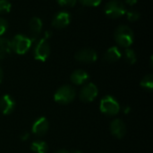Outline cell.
<instances>
[{
	"label": "cell",
	"mask_w": 153,
	"mask_h": 153,
	"mask_svg": "<svg viewBox=\"0 0 153 153\" xmlns=\"http://www.w3.org/2000/svg\"><path fill=\"white\" fill-rule=\"evenodd\" d=\"M104 12L106 15L110 18H119L126 13V6L124 3L120 0H110L108 2L104 7Z\"/></svg>",
	"instance_id": "5"
},
{
	"label": "cell",
	"mask_w": 153,
	"mask_h": 153,
	"mask_svg": "<svg viewBox=\"0 0 153 153\" xmlns=\"http://www.w3.org/2000/svg\"><path fill=\"white\" fill-rule=\"evenodd\" d=\"M15 108V101L10 95H4L0 98V111L3 115H10Z\"/></svg>",
	"instance_id": "11"
},
{
	"label": "cell",
	"mask_w": 153,
	"mask_h": 153,
	"mask_svg": "<svg viewBox=\"0 0 153 153\" xmlns=\"http://www.w3.org/2000/svg\"><path fill=\"white\" fill-rule=\"evenodd\" d=\"M89 78H90L89 74L84 69H81L74 70L70 76V79L72 83L76 86L84 85L85 83H87Z\"/></svg>",
	"instance_id": "14"
},
{
	"label": "cell",
	"mask_w": 153,
	"mask_h": 153,
	"mask_svg": "<svg viewBox=\"0 0 153 153\" xmlns=\"http://www.w3.org/2000/svg\"><path fill=\"white\" fill-rule=\"evenodd\" d=\"M51 35H52V32H51L50 31H46L43 38H44V39H46V40H48V39L51 37Z\"/></svg>",
	"instance_id": "26"
},
{
	"label": "cell",
	"mask_w": 153,
	"mask_h": 153,
	"mask_svg": "<svg viewBox=\"0 0 153 153\" xmlns=\"http://www.w3.org/2000/svg\"><path fill=\"white\" fill-rule=\"evenodd\" d=\"M30 137V134L28 133H23L22 135H21V141L24 142V141H27Z\"/></svg>",
	"instance_id": "25"
},
{
	"label": "cell",
	"mask_w": 153,
	"mask_h": 153,
	"mask_svg": "<svg viewBox=\"0 0 153 153\" xmlns=\"http://www.w3.org/2000/svg\"><path fill=\"white\" fill-rule=\"evenodd\" d=\"M98 94H99V90L97 86L94 85L93 83H87L82 87L79 94V97L82 102L90 103L92 102L97 97Z\"/></svg>",
	"instance_id": "7"
},
{
	"label": "cell",
	"mask_w": 153,
	"mask_h": 153,
	"mask_svg": "<svg viewBox=\"0 0 153 153\" xmlns=\"http://www.w3.org/2000/svg\"><path fill=\"white\" fill-rule=\"evenodd\" d=\"M115 40L123 48H129L134 42V32L127 25H120L115 31Z\"/></svg>",
	"instance_id": "1"
},
{
	"label": "cell",
	"mask_w": 153,
	"mask_h": 153,
	"mask_svg": "<svg viewBox=\"0 0 153 153\" xmlns=\"http://www.w3.org/2000/svg\"><path fill=\"white\" fill-rule=\"evenodd\" d=\"M10 41L12 51L19 55L25 54L30 49L32 44V41L30 40V38L22 34L15 35Z\"/></svg>",
	"instance_id": "2"
},
{
	"label": "cell",
	"mask_w": 153,
	"mask_h": 153,
	"mask_svg": "<svg viewBox=\"0 0 153 153\" xmlns=\"http://www.w3.org/2000/svg\"><path fill=\"white\" fill-rule=\"evenodd\" d=\"M30 32L31 34L30 40L32 41V42L34 41H37L41 31H42V27H43V23L41 21L40 18L39 17H32L30 21Z\"/></svg>",
	"instance_id": "13"
},
{
	"label": "cell",
	"mask_w": 153,
	"mask_h": 153,
	"mask_svg": "<svg viewBox=\"0 0 153 153\" xmlns=\"http://www.w3.org/2000/svg\"><path fill=\"white\" fill-rule=\"evenodd\" d=\"M75 96L76 91L74 87L70 85H65L56 91L54 95V99L56 103L60 105H68L74 100Z\"/></svg>",
	"instance_id": "3"
},
{
	"label": "cell",
	"mask_w": 153,
	"mask_h": 153,
	"mask_svg": "<svg viewBox=\"0 0 153 153\" xmlns=\"http://www.w3.org/2000/svg\"><path fill=\"white\" fill-rule=\"evenodd\" d=\"M70 153H82V151H72V152Z\"/></svg>",
	"instance_id": "31"
},
{
	"label": "cell",
	"mask_w": 153,
	"mask_h": 153,
	"mask_svg": "<svg viewBox=\"0 0 153 153\" xmlns=\"http://www.w3.org/2000/svg\"><path fill=\"white\" fill-rule=\"evenodd\" d=\"M71 22V14L66 11H61L55 14L52 20L53 27L56 29L65 28Z\"/></svg>",
	"instance_id": "10"
},
{
	"label": "cell",
	"mask_w": 153,
	"mask_h": 153,
	"mask_svg": "<svg viewBox=\"0 0 153 153\" xmlns=\"http://www.w3.org/2000/svg\"><path fill=\"white\" fill-rule=\"evenodd\" d=\"M125 1H126V4H128V5H134V4H136L138 0H125Z\"/></svg>",
	"instance_id": "27"
},
{
	"label": "cell",
	"mask_w": 153,
	"mask_h": 153,
	"mask_svg": "<svg viewBox=\"0 0 153 153\" xmlns=\"http://www.w3.org/2000/svg\"><path fill=\"white\" fill-rule=\"evenodd\" d=\"M3 78H4V72H3L2 68L0 67V84H1V82L3 81Z\"/></svg>",
	"instance_id": "28"
},
{
	"label": "cell",
	"mask_w": 153,
	"mask_h": 153,
	"mask_svg": "<svg viewBox=\"0 0 153 153\" xmlns=\"http://www.w3.org/2000/svg\"><path fill=\"white\" fill-rule=\"evenodd\" d=\"M30 149L36 153H47L48 151V146L47 142H45L44 141L36 140L31 142Z\"/></svg>",
	"instance_id": "17"
},
{
	"label": "cell",
	"mask_w": 153,
	"mask_h": 153,
	"mask_svg": "<svg viewBox=\"0 0 153 153\" xmlns=\"http://www.w3.org/2000/svg\"><path fill=\"white\" fill-rule=\"evenodd\" d=\"M122 57V52L117 46L110 47L107 50L103 56V60L107 62H116L119 60Z\"/></svg>",
	"instance_id": "15"
},
{
	"label": "cell",
	"mask_w": 153,
	"mask_h": 153,
	"mask_svg": "<svg viewBox=\"0 0 153 153\" xmlns=\"http://www.w3.org/2000/svg\"><path fill=\"white\" fill-rule=\"evenodd\" d=\"M55 153H70V151H66V150H65V149H61V150L56 151Z\"/></svg>",
	"instance_id": "29"
},
{
	"label": "cell",
	"mask_w": 153,
	"mask_h": 153,
	"mask_svg": "<svg viewBox=\"0 0 153 153\" xmlns=\"http://www.w3.org/2000/svg\"><path fill=\"white\" fill-rule=\"evenodd\" d=\"M141 87L148 91H152L153 89V76L152 74L146 75L143 77V78L141 80L140 83Z\"/></svg>",
	"instance_id": "18"
},
{
	"label": "cell",
	"mask_w": 153,
	"mask_h": 153,
	"mask_svg": "<svg viewBox=\"0 0 153 153\" xmlns=\"http://www.w3.org/2000/svg\"><path fill=\"white\" fill-rule=\"evenodd\" d=\"M74 58L77 61L82 63H93L97 60L98 55L93 49L84 48L77 51L74 55Z\"/></svg>",
	"instance_id": "8"
},
{
	"label": "cell",
	"mask_w": 153,
	"mask_h": 153,
	"mask_svg": "<svg viewBox=\"0 0 153 153\" xmlns=\"http://www.w3.org/2000/svg\"><path fill=\"white\" fill-rule=\"evenodd\" d=\"M12 51L11 41L7 38L0 36V60L4 59Z\"/></svg>",
	"instance_id": "16"
},
{
	"label": "cell",
	"mask_w": 153,
	"mask_h": 153,
	"mask_svg": "<svg viewBox=\"0 0 153 153\" xmlns=\"http://www.w3.org/2000/svg\"><path fill=\"white\" fill-rule=\"evenodd\" d=\"M110 132L116 138L122 139L126 133V126L121 119H115L110 124Z\"/></svg>",
	"instance_id": "12"
},
{
	"label": "cell",
	"mask_w": 153,
	"mask_h": 153,
	"mask_svg": "<svg viewBox=\"0 0 153 153\" xmlns=\"http://www.w3.org/2000/svg\"><path fill=\"white\" fill-rule=\"evenodd\" d=\"M126 15H127V19L130 22H135V21L139 20V18L141 16L140 13L137 10H134V9H131V10L127 11Z\"/></svg>",
	"instance_id": "20"
},
{
	"label": "cell",
	"mask_w": 153,
	"mask_h": 153,
	"mask_svg": "<svg viewBox=\"0 0 153 153\" xmlns=\"http://www.w3.org/2000/svg\"><path fill=\"white\" fill-rule=\"evenodd\" d=\"M11 3L8 0H0V14H5L10 12Z\"/></svg>",
	"instance_id": "21"
},
{
	"label": "cell",
	"mask_w": 153,
	"mask_h": 153,
	"mask_svg": "<svg viewBox=\"0 0 153 153\" xmlns=\"http://www.w3.org/2000/svg\"><path fill=\"white\" fill-rule=\"evenodd\" d=\"M130 111H131V109H130L129 106H126V107L124 108V113L125 114H128V113H130Z\"/></svg>",
	"instance_id": "30"
},
{
	"label": "cell",
	"mask_w": 153,
	"mask_h": 153,
	"mask_svg": "<svg viewBox=\"0 0 153 153\" xmlns=\"http://www.w3.org/2000/svg\"><path fill=\"white\" fill-rule=\"evenodd\" d=\"M58 5L61 6H67V7H73L76 5L77 0H56Z\"/></svg>",
	"instance_id": "23"
},
{
	"label": "cell",
	"mask_w": 153,
	"mask_h": 153,
	"mask_svg": "<svg viewBox=\"0 0 153 153\" xmlns=\"http://www.w3.org/2000/svg\"><path fill=\"white\" fill-rule=\"evenodd\" d=\"M48 129H49V123L47 118L42 116L38 118L33 123L31 127V132L35 136L42 137L48 133Z\"/></svg>",
	"instance_id": "9"
},
{
	"label": "cell",
	"mask_w": 153,
	"mask_h": 153,
	"mask_svg": "<svg viewBox=\"0 0 153 153\" xmlns=\"http://www.w3.org/2000/svg\"><path fill=\"white\" fill-rule=\"evenodd\" d=\"M50 55V45L48 40L41 38L39 39L33 50V57L36 60L46 61Z\"/></svg>",
	"instance_id": "6"
},
{
	"label": "cell",
	"mask_w": 153,
	"mask_h": 153,
	"mask_svg": "<svg viewBox=\"0 0 153 153\" xmlns=\"http://www.w3.org/2000/svg\"><path fill=\"white\" fill-rule=\"evenodd\" d=\"M8 28V22L4 19L0 17V36H2Z\"/></svg>",
	"instance_id": "24"
},
{
	"label": "cell",
	"mask_w": 153,
	"mask_h": 153,
	"mask_svg": "<svg viewBox=\"0 0 153 153\" xmlns=\"http://www.w3.org/2000/svg\"><path fill=\"white\" fill-rule=\"evenodd\" d=\"M80 3L85 6H98L102 0H79Z\"/></svg>",
	"instance_id": "22"
},
{
	"label": "cell",
	"mask_w": 153,
	"mask_h": 153,
	"mask_svg": "<svg viewBox=\"0 0 153 153\" xmlns=\"http://www.w3.org/2000/svg\"><path fill=\"white\" fill-rule=\"evenodd\" d=\"M100 109L102 114L108 116H114L120 112L121 107L116 98L111 96H106L100 101Z\"/></svg>",
	"instance_id": "4"
},
{
	"label": "cell",
	"mask_w": 153,
	"mask_h": 153,
	"mask_svg": "<svg viewBox=\"0 0 153 153\" xmlns=\"http://www.w3.org/2000/svg\"><path fill=\"white\" fill-rule=\"evenodd\" d=\"M124 55H125V59L126 60V62L128 64H134L136 61H137V56H136V53L135 51L133 50V49H130V48H126L125 50V52H124Z\"/></svg>",
	"instance_id": "19"
}]
</instances>
